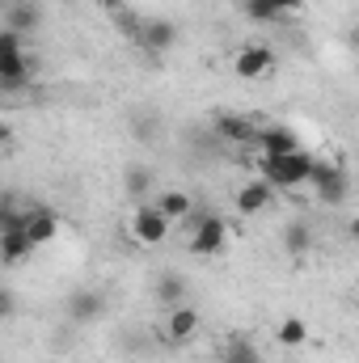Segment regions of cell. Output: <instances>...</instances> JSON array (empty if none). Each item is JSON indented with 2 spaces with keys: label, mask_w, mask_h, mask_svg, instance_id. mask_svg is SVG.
Wrapping results in <instances>:
<instances>
[{
  "label": "cell",
  "mask_w": 359,
  "mask_h": 363,
  "mask_svg": "<svg viewBox=\"0 0 359 363\" xmlns=\"http://www.w3.org/2000/svg\"><path fill=\"white\" fill-rule=\"evenodd\" d=\"M118 21H123V34H127L140 51H148V55H165V51H174V47H178V26H174V21H165V17L131 21L127 13H118Z\"/></svg>",
  "instance_id": "3"
},
{
  "label": "cell",
  "mask_w": 359,
  "mask_h": 363,
  "mask_svg": "<svg viewBox=\"0 0 359 363\" xmlns=\"http://www.w3.org/2000/svg\"><path fill=\"white\" fill-rule=\"evenodd\" d=\"M258 169H263V178H267L275 190H300V186L313 182L317 157H313L309 148H300V152H287V157H263Z\"/></svg>",
  "instance_id": "1"
},
{
  "label": "cell",
  "mask_w": 359,
  "mask_h": 363,
  "mask_svg": "<svg viewBox=\"0 0 359 363\" xmlns=\"http://www.w3.org/2000/svg\"><path fill=\"white\" fill-rule=\"evenodd\" d=\"M211 127H216V135H220L224 144H258V127H254L245 114L220 110V114L211 118Z\"/></svg>",
  "instance_id": "10"
},
{
  "label": "cell",
  "mask_w": 359,
  "mask_h": 363,
  "mask_svg": "<svg viewBox=\"0 0 359 363\" xmlns=\"http://www.w3.org/2000/svg\"><path fill=\"white\" fill-rule=\"evenodd\" d=\"M199 325H203V313L190 308V304H178V308H170V317H165V338H170V342H190Z\"/></svg>",
  "instance_id": "14"
},
{
  "label": "cell",
  "mask_w": 359,
  "mask_h": 363,
  "mask_svg": "<svg viewBox=\"0 0 359 363\" xmlns=\"http://www.w3.org/2000/svg\"><path fill=\"white\" fill-rule=\"evenodd\" d=\"M275 199H279V190H275L267 178H254L237 190V211H241V216H263V211L275 207Z\"/></svg>",
  "instance_id": "9"
},
{
  "label": "cell",
  "mask_w": 359,
  "mask_h": 363,
  "mask_svg": "<svg viewBox=\"0 0 359 363\" xmlns=\"http://www.w3.org/2000/svg\"><path fill=\"white\" fill-rule=\"evenodd\" d=\"M34 81V64L21 51V34L17 30H0V89L4 93H21Z\"/></svg>",
  "instance_id": "2"
},
{
  "label": "cell",
  "mask_w": 359,
  "mask_h": 363,
  "mask_svg": "<svg viewBox=\"0 0 359 363\" xmlns=\"http://www.w3.org/2000/svg\"><path fill=\"white\" fill-rule=\"evenodd\" d=\"M157 207L170 216V220H186L190 211H194V199L186 194V190H161V199H157Z\"/></svg>",
  "instance_id": "20"
},
{
  "label": "cell",
  "mask_w": 359,
  "mask_h": 363,
  "mask_svg": "<svg viewBox=\"0 0 359 363\" xmlns=\"http://www.w3.org/2000/svg\"><path fill=\"white\" fill-rule=\"evenodd\" d=\"M101 9H110V13H123V0H97Z\"/></svg>",
  "instance_id": "25"
},
{
  "label": "cell",
  "mask_w": 359,
  "mask_h": 363,
  "mask_svg": "<svg viewBox=\"0 0 359 363\" xmlns=\"http://www.w3.org/2000/svg\"><path fill=\"white\" fill-rule=\"evenodd\" d=\"M170 216L157 207V203H140L136 207V216H131V237L140 241V245H161V241H170Z\"/></svg>",
  "instance_id": "5"
},
{
  "label": "cell",
  "mask_w": 359,
  "mask_h": 363,
  "mask_svg": "<svg viewBox=\"0 0 359 363\" xmlns=\"http://www.w3.org/2000/svg\"><path fill=\"white\" fill-rule=\"evenodd\" d=\"M347 47H351V51H359V26L351 30V34H347Z\"/></svg>",
  "instance_id": "26"
},
{
  "label": "cell",
  "mask_w": 359,
  "mask_h": 363,
  "mask_svg": "<svg viewBox=\"0 0 359 363\" xmlns=\"http://www.w3.org/2000/svg\"><path fill=\"white\" fill-rule=\"evenodd\" d=\"M270 68H275V51H270L267 43H250V47H241L237 60H233V72H237L241 81H258V77H267Z\"/></svg>",
  "instance_id": "7"
},
{
  "label": "cell",
  "mask_w": 359,
  "mask_h": 363,
  "mask_svg": "<svg viewBox=\"0 0 359 363\" xmlns=\"http://www.w3.org/2000/svg\"><path fill=\"white\" fill-rule=\"evenodd\" d=\"M220 363H263V351L250 338H228L220 347Z\"/></svg>",
  "instance_id": "18"
},
{
  "label": "cell",
  "mask_w": 359,
  "mask_h": 363,
  "mask_svg": "<svg viewBox=\"0 0 359 363\" xmlns=\"http://www.w3.org/2000/svg\"><path fill=\"white\" fill-rule=\"evenodd\" d=\"M13 308H17V300H13V291L4 287V296H0V317H13Z\"/></svg>",
  "instance_id": "24"
},
{
  "label": "cell",
  "mask_w": 359,
  "mask_h": 363,
  "mask_svg": "<svg viewBox=\"0 0 359 363\" xmlns=\"http://www.w3.org/2000/svg\"><path fill=\"white\" fill-rule=\"evenodd\" d=\"M157 300H161L165 308H178V304H186V279H182L178 271L161 274V279H157Z\"/></svg>",
  "instance_id": "17"
},
{
  "label": "cell",
  "mask_w": 359,
  "mask_h": 363,
  "mask_svg": "<svg viewBox=\"0 0 359 363\" xmlns=\"http://www.w3.org/2000/svg\"><path fill=\"white\" fill-rule=\"evenodd\" d=\"M224 245H228V224H224L216 211H207V220L190 233V254L216 258V254H224Z\"/></svg>",
  "instance_id": "6"
},
{
  "label": "cell",
  "mask_w": 359,
  "mask_h": 363,
  "mask_svg": "<svg viewBox=\"0 0 359 363\" xmlns=\"http://www.w3.org/2000/svg\"><path fill=\"white\" fill-rule=\"evenodd\" d=\"M26 233H30V241L34 245H47V241H55L60 237V216H55V207H30L26 211Z\"/></svg>",
  "instance_id": "13"
},
{
  "label": "cell",
  "mask_w": 359,
  "mask_h": 363,
  "mask_svg": "<svg viewBox=\"0 0 359 363\" xmlns=\"http://www.w3.org/2000/svg\"><path fill=\"white\" fill-rule=\"evenodd\" d=\"M347 233H351V241H359V216H351V224H347Z\"/></svg>",
  "instance_id": "27"
},
{
  "label": "cell",
  "mask_w": 359,
  "mask_h": 363,
  "mask_svg": "<svg viewBox=\"0 0 359 363\" xmlns=\"http://www.w3.org/2000/svg\"><path fill=\"white\" fill-rule=\"evenodd\" d=\"M148 186H153V174H148L144 165L127 169V194H131V199H136V194H148Z\"/></svg>",
  "instance_id": "22"
},
{
  "label": "cell",
  "mask_w": 359,
  "mask_h": 363,
  "mask_svg": "<svg viewBox=\"0 0 359 363\" xmlns=\"http://www.w3.org/2000/svg\"><path fill=\"white\" fill-rule=\"evenodd\" d=\"M38 21H43V9H38L34 0H13V4H9V17H4L9 30L26 34V30H38Z\"/></svg>",
  "instance_id": "16"
},
{
  "label": "cell",
  "mask_w": 359,
  "mask_h": 363,
  "mask_svg": "<svg viewBox=\"0 0 359 363\" xmlns=\"http://www.w3.org/2000/svg\"><path fill=\"white\" fill-rule=\"evenodd\" d=\"M275 338H279V347H304V338H309L304 317H283L279 330H275Z\"/></svg>",
  "instance_id": "21"
},
{
  "label": "cell",
  "mask_w": 359,
  "mask_h": 363,
  "mask_svg": "<svg viewBox=\"0 0 359 363\" xmlns=\"http://www.w3.org/2000/svg\"><path fill=\"white\" fill-rule=\"evenodd\" d=\"M283 250H287L292 258H304V254L313 250V228H309V220H304V216L287 220V228H283Z\"/></svg>",
  "instance_id": "15"
},
{
  "label": "cell",
  "mask_w": 359,
  "mask_h": 363,
  "mask_svg": "<svg viewBox=\"0 0 359 363\" xmlns=\"http://www.w3.org/2000/svg\"><path fill=\"white\" fill-rule=\"evenodd\" d=\"M258 148H263V157H287V152H300L304 144H300V135H296L292 127L270 123V127L258 131Z\"/></svg>",
  "instance_id": "12"
},
{
  "label": "cell",
  "mask_w": 359,
  "mask_h": 363,
  "mask_svg": "<svg viewBox=\"0 0 359 363\" xmlns=\"http://www.w3.org/2000/svg\"><path fill=\"white\" fill-rule=\"evenodd\" d=\"M101 317H106V296H101V291L81 287V291L68 296V321H72V325H93V321H101Z\"/></svg>",
  "instance_id": "8"
},
{
  "label": "cell",
  "mask_w": 359,
  "mask_h": 363,
  "mask_svg": "<svg viewBox=\"0 0 359 363\" xmlns=\"http://www.w3.org/2000/svg\"><path fill=\"white\" fill-rule=\"evenodd\" d=\"M237 9H241L250 21H258V26H279V21H287V13H279L270 0H241Z\"/></svg>",
  "instance_id": "19"
},
{
  "label": "cell",
  "mask_w": 359,
  "mask_h": 363,
  "mask_svg": "<svg viewBox=\"0 0 359 363\" xmlns=\"http://www.w3.org/2000/svg\"><path fill=\"white\" fill-rule=\"evenodd\" d=\"M270 4H275V9H279V13H287V17H292V13H300V9H304V0H270Z\"/></svg>",
  "instance_id": "23"
},
{
  "label": "cell",
  "mask_w": 359,
  "mask_h": 363,
  "mask_svg": "<svg viewBox=\"0 0 359 363\" xmlns=\"http://www.w3.org/2000/svg\"><path fill=\"white\" fill-rule=\"evenodd\" d=\"M313 194L326 203V207H338V203H347V194H351V178H347V169L343 165H330V161H317V169H313Z\"/></svg>",
  "instance_id": "4"
},
{
  "label": "cell",
  "mask_w": 359,
  "mask_h": 363,
  "mask_svg": "<svg viewBox=\"0 0 359 363\" xmlns=\"http://www.w3.org/2000/svg\"><path fill=\"white\" fill-rule=\"evenodd\" d=\"M34 250H38V245L30 241L26 224H9V228L0 233V258H4V267H21Z\"/></svg>",
  "instance_id": "11"
}]
</instances>
